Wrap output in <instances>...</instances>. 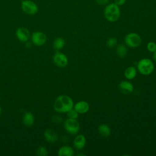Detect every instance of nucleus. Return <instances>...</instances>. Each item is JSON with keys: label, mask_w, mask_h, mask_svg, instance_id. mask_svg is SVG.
<instances>
[{"label": "nucleus", "mask_w": 156, "mask_h": 156, "mask_svg": "<svg viewBox=\"0 0 156 156\" xmlns=\"http://www.w3.org/2000/svg\"><path fill=\"white\" fill-rule=\"evenodd\" d=\"M74 102L71 97L67 95H60L55 100L54 109L58 113H66L73 108Z\"/></svg>", "instance_id": "obj_1"}, {"label": "nucleus", "mask_w": 156, "mask_h": 156, "mask_svg": "<svg viewBox=\"0 0 156 156\" xmlns=\"http://www.w3.org/2000/svg\"><path fill=\"white\" fill-rule=\"evenodd\" d=\"M126 45L130 48H136L141 43V38L136 33L131 32L127 34L124 38Z\"/></svg>", "instance_id": "obj_6"}, {"label": "nucleus", "mask_w": 156, "mask_h": 156, "mask_svg": "<svg viewBox=\"0 0 156 156\" xmlns=\"http://www.w3.org/2000/svg\"><path fill=\"white\" fill-rule=\"evenodd\" d=\"M65 130L71 135L77 134L80 130V124L77 119L68 118L63 123Z\"/></svg>", "instance_id": "obj_4"}, {"label": "nucleus", "mask_w": 156, "mask_h": 156, "mask_svg": "<svg viewBox=\"0 0 156 156\" xmlns=\"http://www.w3.org/2000/svg\"><path fill=\"white\" fill-rule=\"evenodd\" d=\"M73 144L75 148L78 150L82 149L86 144L85 136L82 134L77 135L74 139Z\"/></svg>", "instance_id": "obj_13"}, {"label": "nucleus", "mask_w": 156, "mask_h": 156, "mask_svg": "<svg viewBox=\"0 0 156 156\" xmlns=\"http://www.w3.org/2000/svg\"><path fill=\"white\" fill-rule=\"evenodd\" d=\"M16 36L20 41L22 42H26L29 40L30 37V32L27 28L20 27L16 29Z\"/></svg>", "instance_id": "obj_9"}, {"label": "nucleus", "mask_w": 156, "mask_h": 156, "mask_svg": "<svg viewBox=\"0 0 156 156\" xmlns=\"http://www.w3.org/2000/svg\"><path fill=\"white\" fill-rule=\"evenodd\" d=\"M36 154L37 155L40 156H46L48 155V150L44 146H41L37 149Z\"/></svg>", "instance_id": "obj_22"}, {"label": "nucleus", "mask_w": 156, "mask_h": 156, "mask_svg": "<svg viewBox=\"0 0 156 156\" xmlns=\"http://www.w3.org/2000/svg\"><path fill=\"white\" fill-rule=\"evenodd\" d=\"M52 121L55 124H60L62 122V118H61V116H58V115H55L52 116Z\"/></svg>", "instance_id": "obj_24"}, {"label": "nucleus", "mask_w": 156, "mask_h": 156, "mask_svg": "<svg viewBox=\"0 0 156 156\" xmlns=\"http://www.w3.org/2000/svg\"><path fill=\"white\" fill-rule=\"evenodd\" d=\"M136 69L134 66H129L127 67L124 73L125 77L128 80H132L134 79L136 75Z\"/></svg>", "instance_id": "obj_17"}, {"label": "nucleus", "mask_w": 156, "mask_h": 156, "mask_svg": "<svg viewBox=\"0 0 156 156\" xmlns=\"http://www.w3.org/2000/svg\"><path fill=\"white\" fill-rule=\"evenodd\" d=\"M146 48L149 52H154L156 51V43L154 41H150L147 43L146 45Z\"/></svg>", "instance_id": "obj_23"}, {"label": "nucleus", "mask_w": 156, "mask_h": 156, "mask_svg": "<svg viewBox=\"0 0 156 156\" xmlns=\"http://www.w3.org/2000/svg\"><path fill=\"white\" fill-rule=\"evenodd\" d=\"M153 58L154 60V61L156 62V51L155 52H153Z\"/></svg>", "instance_id": "obj_27"}, {"label": "nucleus", "mask_w": 156, "mask_h": 156, "mask_svg": "<svg viewBox=\"0 0 156 156\" xmlns=\"http://www.w3.org/2000/svg\"><path fill=\"white\" fill-rule=\"evenodd\" d=\"M137 69L143 75L147 76L151 74L154 70L153 62L147 58L141 59L137 63Z\"/></svg>", "instance_id": "obj_3"}, {"label": "nucleus", "mask_w": 156, "mask_h": 156, "mask_svg": "<svg viewBox=\"0 0 156 156\" xmlns=\"http://www.w3.org/2000/svg\"><path fill=\"white\" fill-rule=\"evenodd\" d=\"M119 88L122 93L128 94L133 91V85L129 81L122 80L119 84Z\"/></svg>", "instance_id": "obj_11"}, {"label": "nucleus", "mask_w": 156, "mask_h": 156, "mask_svg": "<svg viewBox=\"0 0 156 156\" xmlns=\"http://www.w3.org/2000/svg\"><path fill=\"white\" fill-rule=\"evenodd\" d=\"M74 154L73 149L69 146H63L58 151L59 156H73Z\"/></svg>", "instance_id": "obj_14"}, {"label": "nucleus", "mask_w": 156, "mask_h": 156, "mask_svg": "<svg viewBox=\"0 0 156 156\" xmlns=\"http://www.w3.org/2000/svg\"><path fill=\"white\" fill-rule=\"evenodd\" d=\"M95 1L99 5H105L109 2V0H95Z\"/></svg>", "instance_id": "obj_26"}, {"label": "nucleus", "mask_w": 156, "mask_h": 156, "mask_svg": "<svg viewBox=\"0 0 156 156\" xmlns=\"http://www.w3.org/2000/svg\"><path fill=\"white\" fill-rule=\"evenodd\" d=\"M31 40L33 44L35 45L42 46L46 43L47 38L43 32L37 31L32 34Z\"/></svg>", "instance_id": "obj_8"}, {"label": "nucleus", "mask_w": 156, "mask_h": 156, "mask_svg": "<svg viewBox=\"0 0 156 156\" xmlns=\"http://www.w3.org/2000/svg\"><path fill=\"white\" fill-rule=\"evenodd\" d=\"M21 9L26 14L33 15L38 11L37 4L32 0H23L21 3Z\"/></svg>", "instance_id": "obj_5"}, {"label": "nucleus", "mask_w": 156, "mask_h": 156, "mask_svg": "<svg viewBox=\"0 0 156 156\" xmlns=\"http://www.w3.org/2000/svg\"><path fill=\"white\" fill-rule=\"evenodd\" d=\"M117 43V40L115 37H110L108 38L106 41V46L108 48H113Z\"/></svg>", "instance_id": "obj_21"}, {"label": "nucleus", "mask_w": 156, "mask_h": 156, "mask_svg": "<svg viewBox=\"0 0 156 156\" xmlns=\"http://www.w3.org/2000/svg\"><path fill=\"white\" fill-rule=\"evenodd\" d=\"M23 122L27 127L32 126L34 122V117L33 114L29 112H26L23 117Z\"/></svg>", "instance_id": "obj_15"}, {"label": "nucleus", "mask_w": 156, "mask_h": 156, "mask_svg": "<svg viewBox=\"0 0 156 156\" xmlns=\"http://www.w3.org/2000/svg\"><path fill=\"white\" fill-rule=\"evenodd\" d=\"M66 113H67V116L69 118L77 119L79 116L78 112L74 108H72L71 109H70L69 111H68L66 112Z\"/></svg>", "instance_id": "obj_20"}, {"label": "nucleus", "mask_w": 156, "mask_h": 156, "mask_svg": "<svg viewBox=\"0 0 156 156\" xmlns=\"http://www.w3.org/2000/svg\"><path fill=\"white\" fill-rule=\"evenodd\" d=\"M65 44V41L63 38L57 37L54 40L53 42V47L56 51H58L59 50H60L64 47Z\"/></svg>", "instance_id": "obj_18"}, {"label": "nucleus", "mask_w": 156, "mask_h": 156, "mask_svg": "<svg viewBox=\"0 0 156 156\" xmlns=\"http://www.w3.org/2000/svg\"><path fill=\"white\" fill-rule=\"evenodd\" d=\"M126 0H114V3L116 4L117 5L120 6V5H122L123 4H124V3L126 2Z\"/></svg>", "instance_id": "obj_25"}, {"label": "nucleus", "mask_w": 156, "mask_h": 156, "mask_svg": "<svg viewBox=\"0 0 156 156\" xmlns=\"http://www.w3.org/2000/svg\"><path fill=\"white\" fill-rule=\"evenodd\" d=\"M52 58L54 63L60 68H63L66 66L68 63L67 56L63 53L58 51L55 52Z\"/></svg>", "instance_id": "obj_7"}, {"label": "nucleus", "mask_w": 156, "mask_h": 156, "mask_svg": "<svg viewBox=\"0 0 156 156\" xmlns=\"http://www.w3.org/2000/svg\"><path fill=\"white\" fill-rule=\"evenodd\" d=\"M1 108L0 107V116H1Z\"/></svg>", "instance_id": "obj_28"}, {"label": "nucleus", "mask_w": 156, "mask_h": 156, "mask_svg": "<svg viewBox=\"0 0 156 156\" xmlns=\"http://www.w3.org/2000/svg\"><path fill=\"white\" fill-rule=\"evenodd\" d=\"M44 136L46 140L51 143H55L58 138L57 133L54 130L51 129H48L45 130L44 132Z\"/></svg>", "instance_id": "obj_12"}, {"label": "nucleus", "mask_w": 156, "mask_h": 156, "mask_svg": "<svg viewBox=\"0 0 156 156\" xmlns=\"http://www.w3.org/2000/svg\"><path fill=\"white\" fill-rule=\"evenodd\" d=\"M116 54L118 56L121 58L125 57L127 54V49L126 46L122 44L118 45L116 48Z\"/></svg>", "instance_id": "obj_19"}, {"label": "nucleus", "mask_w": 156, "mask_h": 156, "mask_svg": "<svg viewBox=\"0 0 156 156\" xmlns=\"http://www.w3.org/2000/svg\"><path fill=\"white\" fill-rule=\"evenodd\" d=\"M98 130L99 133L104 137H108L111 134V129L110 127L105 124H100L98 126Z\"/></svg>", "instance_id": "obj_16"}, {"label": "nucleus", "mask_w": 156, "mask_h": 156, "mask_svg": "<svg viewBox=\"0 0 156 156\" xmlns=\"http://www.w3.org/2000/svg\"><path fill=\"white\" fill-rule=\"evenodd\" d=\"M73 108L78 112L79 114H83L89 110L90 106L87 101H80L74 105Z\"/></svg>", "instance_id": "obj_10"}, {"label": "nucleus", "mask_w": 156, "mask_h": 156, "mask_svg": "<svg viewBox=\"0 0 156 156\" xmlns=\"http://www.w3.org/2000/svg\"><path fill=\"white\" fill-rule=\"evenodd\" d=\"M104 15L105 19L110 22L116 21L121 15L119 6L115 3L108 4L104 9Z\"/></svg>", "instance_id": "obj_2"}]
</instances>
